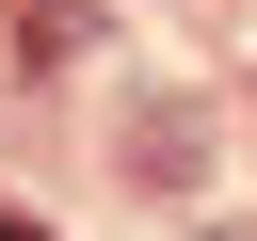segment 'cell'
<instances>
[{
	"label": "cell",
	"instance_id": "6da1fadb",
	"mask_svg": "<svg viewBox=\"0 0 257 241\" xmlns=\"http://www.w3.org/2000/svg\"><path fill=\"white\" fill-rule=\"evenodd\" d=\"M0 241H48V225H16V209H0Z\"/></svg>",
	"mask_w": 257,
	"mask_h": 241
}]
</instances>
